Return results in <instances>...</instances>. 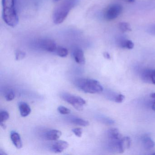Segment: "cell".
Returning <instances> with one entry per match:
<instances>
[{
  "mask_svg": "<svg viewBox=\"0 0 155 155\" xmlns=\"http://www.w3.org/2000/svg\"><path fill=\"white\" fill-rule=\"evenodd\" d=\"M78 2L79 0H64L54 9L52 15L53 22L55 24L62 23L70 11L78 5Z\"/></svg>",
  "mask_w": 155,
  "mask_h": 155,
  "instance_id": "6da1fadb",
  "label": "cell"
},
{
  "mask_svg": "<svg viewBox=\"0 0 155 155\" xmlns=\"http://www.w3.org/2000/svg\"><path fill=\"white\" fill-rule=\"evenodd\" d=\"M3 20L10 27L14 28L19 19L15 8V0H2Z\"/></svg>",
  "mask_w": 155,
  "mask_h": 155,
  "instance_id": "7a4b0ae2",
  "label": "cell"
},
{
  "mask_svg": "<svg viewBox=\"0 0 155 155\" xmlns=\"http://www.w3.org/2000/svg\"><path fill=\"white\" fill-rule=\"evenodd\" d=\"M74 85L77 88L85 93L95 94L100 93L103 90L102 86L96 80L89 78H78L74 81Z\"/></svg>",
  "mask_w": 155,
  "mask_h": 155,
  "instance_id": "3957f363",
  "label": "cell"
},
{
  "mask_svg": "<svg viewBox=\"0 0 155 155\" xmlns=\"http://www.w3.org/2000/svg\"><path fill=\"white\" fill-rule=\"evenodd\" d=\"M61 98L68 103L72 105L78 110L81 111L86 104L85 100L79 96L68 93H62L61 95Z\"/></svg>",
  "mask_w": 155,
  "mask_h": 155,
  "instance_id": "277c9868",
  "label": "cell"
},
{
  "mask_svg": "<svg viewBox=\"0 0 155 155\" xmlns=\"http://www.w3.org/2000/svg\"><path fill=\"white\" fill-rule=\"evenodd\" d=\"M123 7L120 4L115 3L109 6L104 12V18L107 21L117 18L122 13Z\"/></svg>",
  "mask_w": 155,
  "mask_h": 155,
  "instance_id": "5b68a950",
  "label": "cell"
},
{
  "mask_svg": "<svg viewBox=\"0 0 155 155\" xmlns=\"http://www.w3.org/2000/svg\"><path fill=\"white\" fill-rule=\"evenodd\" d=\"M39 45L41 48L46 51L53 52L56 51L57 44L54 41L48 38L42 39L39 41Z\"/></svg>",
  "mask_w": 155,
  "mask_h": 155,
  "instance_id": "8992f818",
  "label": "cell"
},
{
  "mask_svg": "<svg viewBox=\"0 0 155 155\" xmlns=\"http://www.w3.org/2000/svg\"><path fill=\"white\" fill-rule=\"evenodd\" d=\"M69 144L64 140H59L55 142L52 147L51 150L56 153H60L63 152L68 147Z\"/></svg>",
  "mask_w": 155,
  "mask_h": 155,
  "instance_id": "52a82bcc",
  "label": "cell"
},
{
  "mask_svg": "<svg viewBox=\"0 0 155 155\" xmlns=\"http://www.w3.org/2000/svg\"><path fill=\"white\" fill-rule=\"evenodd\" d=\"M73 55L74 59L77 63L81 65L85 64L86 59L84 52L81 49H76L73 51Z\"/></svg>",
  "mask_w": 155,
  "mask_h": 155,
  "instance_id": "ba28073f",
  "label": "cell"
},
{
  "mask_svg": "<svg viewBox=\"0 0 155 155\" xmlns=\"http://www.w3.org/2000/svg\"><path fill=\"white\" fill-rule=\"evenodd\" d=\"M61 134V131L58 130H50L45 133V137L48 140H56L60 137Z\"/></svg>",
  "mask_w": 155,
  "mask_h": 155,
  "instance_id": "9c48e42d",
  "label": "cell"
},
{
  "mask_svg": "<svg viewBox=\"0 0 155 155\" xmlns=\"http://www.w3.org/2000/svg\"><path fill=\"white\" fill-rule=\"evenodd\" d=\"M10 137L12 143L17 148L21 149L22 148V140L18 133L15 131H12L11 132Z\"/></svg>",
  "mask_w": 155,
  "mask_h": 155,
  "instance_id": "30bf717a",
  "label": "cell"
},
{
  "mask_svg": "<svg viewBox=\"0 0 155 155\" xmlns=\"http://www.w3.org/2000/svg\"><path fill=\"white\" fill-rule=\"evenodd\" d=\"M18 108L21 117H27L31 112V109L30 107L26 102H23V101L19 102Z\"/></svg>",
  "mask_w": 155,
  "mask_h": 155,
  "instance_id": "8fae6325",
  "label": "cell"
},
{
  "mask_svg": "<svg viewBox=\"0 0 155 155\" xmlns=\"http://www.w3.org/2000/svg\"><path fill=\"white\" fill-rule=\"evenodd\" d=\"M119 46L122 48L132 49L134 48V43L131 41L125 38H120L118 41Z\"/></svg>",
  "mask_w": 155,
  "mask_h": 155,
  "instance_id": "7c38bea8",
  "label": "cell"
},
{
  "mask_svg": "<svg viewBox=\"0 0 155 155\" xmlns=\"http://www.w3.org/2000/svg\"><path fill=\"white\" fill-rule=\"evenodd\" d=\"M142 144L144 148L147 150L151 149L155 147V142L150 137L148 136H144L142 139Z\"/></svg>",
  "mask_w": 155,
  "mask_h": 155,
  "instance_id": "4fadbf2b",
  "label": "cell"
},
{
  "mask_svg": "<svg viewBox=\"0 0 155 155\" xmlns=\"http://www.w3.org/2000/svg\"><path fill=\"white\" fill-rule=\"evenodd\" d=\"M152 70H145L141 74V78L142 81L145 83H151V75Z\"/></svg>",
  "mask_w": 155,
  "mask_h": 155,
  "instance_id": "5bb4252c",
  "label": "cell"
},
{
  "mask_svg": "<svg viewBox=\"0 0 155 155\" xmlns=\"http://www.w3.org/2000/svg\"><path fill=\"white\" fill-rule=\"evenodd\" d=\"M107 137L110 139H120L122 136L117 129L112 128L108 130Z\"/></svg>",
  "mask_w": 155,
  "mask_h": 155,
  "instance_id": "9a60e30c",
  "label": "cell"
},
{
  "mask_svg": "<svg viewBox=\"0 0 155 155\" xmlns=\"http://www.w3.org/2000/svg\"><path fill=\"white\" fill-rule=\"evenodd\" d=\"M71 122L75 125L82 127H87L89 125V122L88 121L81 118H73L71 119Z\"/></svg>",
  "mask_w": 155,
  "mask_h": 155,
  "instance_id": "2e32d148",
  "label": "cell"
},
{
  "mask_svg": "<svg viewBox=\"0 0 155 155\" xmlns=\"http://www.w3.org/2000/svg\"><path fill=\"white\" fill-rule=\"evenodd\" d=\"M118 28L121 32H130L131 31V26L129 23L127 22H122L119 23Z\"/></svg>",
  "mask_w": 155,
  "mask_h": 155,
  "instance_id": "e0dca14e",
  "label": "cell"
},
{
  "mask_svg": "<svg viewBox=\"0 0 155 155\" xmlns=\"http://www.w3.org/2000/svg\"><path fill=\"white\" fill-rule=\"evenodd\" d=\"M56 52L58 56L61 58H65L68 54V51L66 48L62 47H58L57 48Z\"/></svg>",
  "mask_w": 155,
  "mask_h": 155,
  "instance_id": "ac0fdd59",
  "label": "cell"
},
{
  "mask_svg": "<svg viewBox=\"0 0 155 155\" xmlns=\"http://www.w3.org/2000/svg\"><path fill=\"white\" fill-rule=\"evenodd\" d=\"M9 118V114L6 110H2L0 112V122L4 123Z\"/></svg>",
  "mask_w": 155,
  "mask_h": 155,
  "instance_id": "d6986e66",
  "label": "cell"
},
{
  "mask_svg": "<svg viewBox=\"0 0 155 155\" xmlns=\"http://www.w3.org/2000/svg\"><path fill=\"white\" fill-rule=\"evenodd\" d=\"M122 144L125 150L129 148L130 147L131 140L128 137H123L122 139Z\"/></svg>",
  "mask_w": 155,
  "mask_h": 155,
  "instance_id": "ffe728a7",
  "label": "cell"
},
{
  "mask_svg": "<svg viewBox=\"0 0 155 155\" xmlns=\"http://www.w3.org/2000/svg\"><path fill=\"white\" fill-rule=\"evenodd\" d=\"M15 94L13 91H8L5 95V98L7 101H11L15 98Z\"/></svg>",
  "mask_w": 155,
  "mask_h": 155,
  "instance_id": "44dd1931",
  "label": "cell"
},
{
  "mask_svg": "<svg viewBox=\"0 0 155 155\" xmlns=\"http://www.w3.org/2000/svg\"><path fill=\"white\" fill-rule=\"evenodd\" d=\"M26 53L21 50H18L15 54V58L17 61H20L26 57Z\"/></svg>",
  "mask_w": 155,
  "mask_h": 155,
  "instance_id": "7402d4cb",
  "label": "cell"
},
{
  "mask_svg": "<svg viewBox=\"0 0 155 155\" xmlns=\"http://www.w3.org/2000/svg\"><path fill=\"white\" fill-rule=\"evenodd\" d=\"M58 110L59 113L63 115H68L71 113L70 110L64 106H59L58 107Z\"/></svg>",
  "mask_w": 155,
  "mask_h": 155,
  "instance_id": "603a6c76",
  "label": "cell"
},
{
  "mask_svg": "<svg viewBox=\"0 0 155 155\" xmlns=\"http://www.w3.org/2000/svg\"><path fill=\"white\" fill-rule=\"evenodd\" d=\"M98 119L101 122L106 125H112L115 123L114 120H112L111 119L105 117H100L98 118Z\"/></svg>",
  "mask_w": 155,
  "mask_h": 155,
  "instance_id": "cb8c5ba5",
  "label": "cell"
},
{
  "mask_svg": "<svg viewBox=\"0 0 155 155\" xmlns=\"http://www.w3.org/2000/svg\"><path fill=\"white\" fill-rule=\"evenodd\" d=\"M72 132L77 137H81L82 135V130L81 128H75L72 130Z\"/></svg>",
  "mask_w": 155,
  "mask_h": 155,
  "instance_id": "d4e9b609",
  "label": "cell"
},
{
  "mask_svg": "<svg viewBox=\"0 0 155 155\" xmlns=\"http://www.w3.org/2000/svg\"><path fill=\"white\" fill-rule=\"evenodd\" d=\"M125 99V96L122 94H120L115 96L114 101L117 103H121Z\"/></svg>",
  "mask_w": 155,
  "mask_h": 155,
  "instance_id": "484cf974",
  "label": "cell"
},
{
  "mask_svg": "<svg viewBox=\"0 0 155 155\" xmlns=\"http://www.w3.org/2000/svg\"><path fill=\"white\" fill-rule=\"evenodd\" d=\"M150 97L154 100L152 106H151V108L154 111H155V93H151L150 94Z\"/></svg>",
  "mask_w": 155,
  "mask_h": 155,
  "instance_id": "4316f807",
  "label": "cell"
},
{
  "mask_svg": "<svg viewBox=\"0 0 155 155\" xmlns=\"http://www.w3.org/2000/svg\"><path fill=\"white\" fill-rule=\"evenodd\" d=\"M151 83L155 85V70H152L151 75Z\"/></svg>",
  "mask_w": 155,
  "mask_h": 155,
  "instance_id": "83f0119b",
  "label": "cell"
},
{
  "mask_svg": "<svg viewBox=\"0 0 155 155\" xmlns=\"http://www.w3.org/2000/svg\"><path fill=\"white\" fill-rule=\"evenodd\" d=\"M103 56H104V58L107 59H110V54H109L108 52H104V53H103Z\"/></svg>",
  "mask_w": 155,
  "mask_h": 155,
  "instance_id": "f1b7e54d",
  "label": "cell"
},
{
  "mask_svg": "<svg viewBox=\"0 0 155 155\" xmlns=\"http://www.w3.org/2000/svg\"><path fill=\"white\" fill-rule=\"evenodd\" d=\"M0 154L1 155H7L6 152H4L2 149L0 150Z\"/></svg>",
  "mask_w": 155,
  "mask_h": 155,
  "instance_id": "f546056e",
  "label": "cell"
},
{
  "mask_svg": "<svg viewBox=\"0 0 155 155\" xmlns=\"http://www.w3.org/2000/svg\"><path fill=\"white\" fill-rule=\"evenodd\" d=\"M123 1L128 3H132L135 1V0H123Z\"/></svg>",
  "mask_w": 155,
  "mask_h": 155,
  "instance_id": "4dcf8cb0",
  "label": "cell"
},
{
  "mask_svg": "<svg viewBox=\"0 0 155 155\" xmlns=\"http://www.w3.org/2000/svg\"><path fill=\"white\" fill-rule=\"evenodd\" d=\"M1 126L2 127L3 129H5L6 128V126L5 125V124H4V123L2 122V123H1Z\"/></svg>",
  "mask_w": 155,
  "mask_h": 155,
  "instance_id": "1f68e13d",
  "label": "cell"
},
{
  "mask_svg": "<svg viewBox=\"0 0 155 155\" xmlns=\"http://www.w3.org/2000/svg\"><path fill=\"white\" fill-rule=\"evenodd\" d=\"M53 1L55 2H57L59 1L60 0H53Z\"/></svg>",
  "mask_w": 155,
  "mask_h": 155,
  "instance_id": "d6a6232c",
  "label": "cell"
},
{
  "mask_svg": "<svg viewBox=\"0 0 155 155\" xmlns=\"http://www.w3.org/2000/svg\"><path fill=\"white\" fill-rule=\"evenodd\" d=\"M152 155H155V153H153V154H152Z\"/></svg>",
  "mask_w": 155,
  "mask_h": 155,
  "instance_id": "836d02e7",
  "label": "cell"
}]
</instances>
